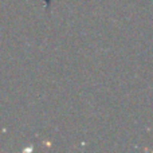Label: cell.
<instances>
[{
    "label": "cell",
    "instance_id": "cell-1",
    "mask_svg": "<svg viewBox=\"0 0 153 153\" xmlns=\"http://www.w3.org/2000/svg\"><path fill=\"white\" fill-rule=\"evenodd\" d=\"M51 1H53V0H45V7H46V11H47V12H50Z\"/></svg>",
    "mask_w": 153,
    "mask_h": 153
}]
</instances>
